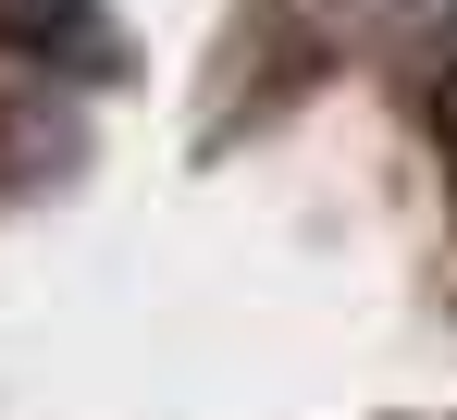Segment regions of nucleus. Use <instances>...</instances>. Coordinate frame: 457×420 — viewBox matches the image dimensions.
I'll return each instance as SVG.
<instances>
[{"mask_svg": "<svg viewBox=\"0 0 457 420\" xmlns=\"http://www.w3.org/2000/svg\"><path fill=\"white\" fill-rule=\"evenodd\" d=\"M420 112H433V137H445V161H457V63H433V87H420Z\"/></svg>", "mask_w": 457, "mask_h": 420, "instance_id": "nucleus-1", "label": "nucleus"}]
</instances>
